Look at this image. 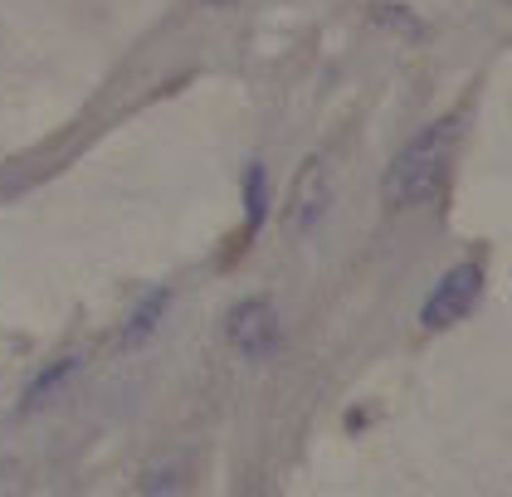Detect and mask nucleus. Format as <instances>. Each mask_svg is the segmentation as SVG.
<instances>
[{
    "label": "nucleus",
    "mask_w": 512,
    "mask_h": 497,
    "mask_svg": "<svg viewBox=\"0 0 512 497\" xmlns=\"http://www.w3.org/2000/svg\"><path fill=\"white\" fill-rule=\"evenodd\" d=\"M327 200H332V171L322 156H308L298 181H293V205H288V220L298 234H313L327 215Z\"/></svg>",
    "instance_id": "obj_4"
},
{
    "label": "nucleus",
    "mask_w": 512,
    "mask_h": 497,
    "mask_svg": "<svg viewBox=\"0 0 512 497\" xmlns=\"http://www.w3.org/2000/svg\"><path fill=\"white\" fill-rule=\"evenodd\" d=\"M366 15H371V25H381V30H391V35L410 39V44L425 39V20H420L410 5H400V0H371Z\"/></svg>",
    "instance_id": "obj_6"
},
{
    "label": "nucleus",
    "mask_w": 512,
    "mask_h": 497,
    "mask_svg": "<svg viewBox=\"0 0 512 497\" xmlns=\"http://www.w3.org/2000/svg\"><path fill=\"white\" fill-rule=\"evenodd\" d=\"M157 473H166V488L176 483V463H166V468H157ZM142 488H147V493H157V488H161V478H147Z\"/></svg>",
    "instance_id": "obj_9"
},
{
    "label": "nucleus",
    "mask_w": 512,
    "mask_h": 497,
    "mask_svg": "<svg viewBox=\"0 0 512 497\" xmlns=\"http://www.w3.org/2000/svg\"><path fill=\"white\" fill-rule=\"evenodd\" d=\"M166 307H171V288H152V293L137 303V312L127 317V327H122V346H142L147 342V337L161 327Z\"/></svg>",
    "instance_id": "obj_5"
},
{
    "label": "nucleus",
    "mask_w": 512,
    "mask_h": 497,
    "mask_svg": "<svg viewBox=\"0 0 512 497\" xmlns=\"http://www.w3.org/2000/svg\"><path fill=\"white\" fill-rule=\"evenodd\" d=\"M478 293H483V268L478 264H459L449 268L444 278H439V288H434L425 307H420V322L430 327V332H444V327H454V322H464L478 303Z\"/></svg>",
    "instance_id": "obj_3"
},
{
    "label": "nucleus",
    "mask_w": 512,
    "mask_h": 497,
    "mask_svg": "<svg viewBox=\"0 0 512 497\" xmlns=\"http://www.w3.org/2000/svg\"><path fill=\"white\" fill-rule=\"evenodd\" d=\"M264 215H269V171H264V161H254L244 171V225H249V234L264 225Z\"/></svg>",
    "instance_id": "obj_7"
},
{
    "label": "nucleus",
    "mask_w": 512,
    "mask_h": 497,
    "mask_svg": "<svg viewBox=\"0 0 512 497\" xmlns=\"http://www.w3.org/2000/svg\"><path fill=\"white\" fill-rule=\"evenodd\" d=\"M225 337L235 346L239 356H249V361H269L283 342V322H278V307L269 298H249V303H239L230 317H225Z\"/></svg>",
    "instance_id": "obj_2"
},
{
    "label": "nucleus",
    "mask_w": 512,
    "mask_h": 497,
    "mask_svg": "<svg viewBox=\"0 0 512 497\" xmlns=\"http://www.w3.org/2000/svg\"><path fill=\"white\" fill-rule=\"evenodd\" d=\"M454 142H459V122L444 117V122H430L425 132H415L400 152L391 156L386 176H381V200L391 210H410V205H425L434 191H439V176L454 156Z\"/></svg>",
    "instance_id": "obj_1"
},
{
    "label": "nucleus",
    "mask_w": 512,
    "mask_h": 497,
    "mask_svg": "<svg viewBox=\"0 0 512 497\" xmlns=\"http://www.w3.org/2000/svg\"><path fill=\"white\" fill-rule=\"evenodd\" d=\"M74 371H79V356H59V361H54V366H44L40 376H35V381H30V390H25V405H20V410H40L44 400H49V395H54V390H59V385L69 381V376H74Z\"/></svg>",
    "instance_id": "obj_8"
}]
</instances>
